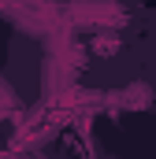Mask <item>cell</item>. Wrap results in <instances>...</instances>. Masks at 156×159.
<instances>
[{
  "label": "cell",
  "mask_w": 156,
  "mask_h": 159,
  "mask_svg": "<svg viewBox=\"0 0 156 159\" xmlns=\"http://www.w3.org/2000/svg\"><path fill=\"white\" fill-rule=\"evenodd\" d=\"M126 107H138V111H145V107H153V89L145 85V81H134V85H126L123 89V96H119Z\"/></svg>",
  "instance_id": "cell-1"
},
{
  "label": "cell",
  "mask_w": 156,
  "mask_h": 159,
  "mask_svg": "<svg viewBox=\"0 0 156 159\" xmlns=\"http://www.w3.org/2000/svg\"><path fill=\"white\" fill-rule=\"evenodd\" d=\"M93 48H97L100 56H115V52H119V41H115V37H97Z\"/></svg>",
  "instance_id": "cell-2"
}]
</instances>
